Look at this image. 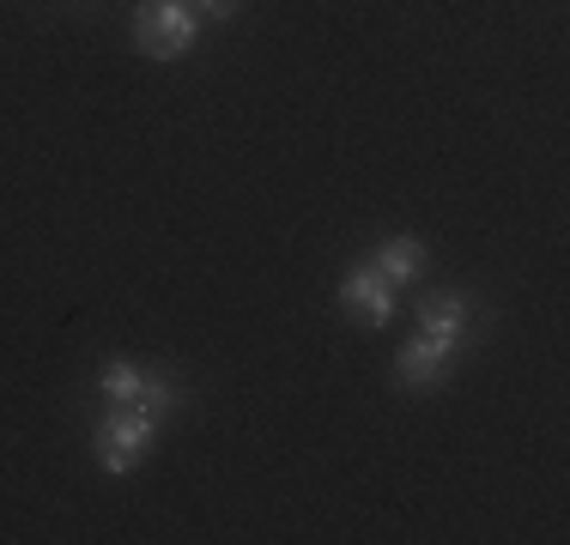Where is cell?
<instances>
[{
	"label": "cell",
	"instance_id": "52a82bcc",
	"mask_svg": "<svg viewBox=\"0 0 570 545\" xmlns=\"http://www.w3.org/2000/svg\"><path fill=\"white\" fill-rule=\"evenodd\" d=\"M140 388H146V370H140L134 358H110V364L98 370V394H104L110 406H140Z\"/></svg>",
	"mask_w": 570,
	"mask_h": 545
},
{
	"label": "cell",
	"instance_id": "5b68a950",
	"mask_svg": "<svg viewBox=\"0 0 570 545\" xmlns=\"http://www.w3.org/2000/svg\"><path fill=\"white\" fill-rule=\"evenodd\" d=\"M371 267H376V272H383V279H389V285H395V291H401V285H413V279H425V267H431V255H425V242H419V237H406V230H401V237H383V242H376V255H371Z\"/></svg>",
	"mask_w": 570,
	"mask_h": 545
},
{
	"label": "cell",
	"instance_id": "7a4b0ae2",
	"mask_svg": "<svg viewBox=\"0 0 570 545\" xmlns=\"http://www.w3.org/2000/svg\"><path fill=\"white\" fill-rule=\"evenodd\" d=\"M200 37V12L183 0H140L134 7V49L146 61H183Z\"/></svg>",
	"mask_w": 570,
	"mask_h": 545
},
{
	"label": "cell",
	"instance_id": "ba28073f",
	"mask_svg": "<svg viewBox=\"0 0 570 545\" xmlns=\"http://www.w3.org/2000/svg\"><path fill=\"white\" fill-rule=\"evenodd\" d=\"M195 12H200V19H237L243 0H195Z\"/></svg>",
	"mask_w": 570,
	"mask_h": 545
},
{
	"label": "cell",
	"instance_id": "8992f818",
	"mask_svg": "<svg viewBox=\"0 0 570 545\" xmlns=\"http://www.w3.org/2000/svg\"><path fill=\"white\" fill-rule=\"evenodd\" d=\"M468 316H473V304H468L461 291H431L425 304H419V334L455 339V346H461V334H468Z\"/></svg>",
	"mask_w": 570,
	"mask_h": 545
},
{
	"label": "cell",
	"instance_id": "277c9868",
	"mask_svg": "<svg viewBox=\"0 0 570 545\" xmlns=\"http://www.w3.org/2000/svg\"><path fill=\"white\" fill-rule=\"evenodd\" d=\"M450 358H455V339L419 334L395 351V382L406 394H431V388H443V376H450Z\"/></svg>",
	"mask_w": 570,
	"mask_h": 545
},
{
	"label": "cell",
	"instance_id": "6da1fadb",
	"mask_svg": "<svg viewBox=\"0 0 570 545\" xmlns=\"http://www.w3.org/2000/svg\"><path fill=\"white\" fill-rule=\"evenodd\" d=\"M158 425L165 418L146 413V406H110V413L98 418V430H91V455H98L104 473H134L146 455L158 448Z\"/></svg>",
	"mask_w": 570,
	"mask_h": 545
},
{
	"label": "cell",
	"instance_id": "3957f363",
	"mask_svg": "<svg viewBox=\"0 0 570 545\" xmlns=\"http://www.w3.org/2000/svg\"><path fill=\"white\" fill-rule=\"evenodd\" d=\"M334 304H341L358 327H389V321H395V285H389L371 261H358V267H352L346 279H341Z\"/></svg>",
	"mask_w": 570,
	"mask_h": 545
}]
</instances>
